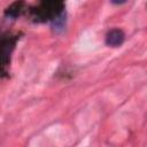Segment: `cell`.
Here are the masks:
<instances>
[{"mask_svg":"<svg viewBox=\"0 0 147 147\" xmlns=\"http://www.w3.org/2000/svg\"><path fill=\"white\" fill-rule=\"evenodd\" d=\"M24 6H25L24 0H16L15 2H13V3L5 10L6 17H8V18H17V17L22 14Z\"/></svg>","mask_w":147,"mask_h":147,"instance_id":"cell-4","label":"cell"},{"mask_svg":"<svg viewBox=\"0 0 147 147\" xmlns=\"http://www.w3.org/2000/svg\"><path fill=\"white\" fill-rule=\"evenodd\" d=\"M126 1L127 0H110V2L114 3V5H122V3L126 2Z\"/></svg>","mask_w":147,"mask_h":147,"instance_id":"cell-5","label":"cell"},{"mask_svg":"<svg viewBox=\"0 0 147 147\" xmlns=\"http://www.w3.org/2000/svg\"><path fill=\"white\" fill-rule=\"evenodd\" d=\"M32 15L37 22L54 23L64 17V0H39L38 6L32 9Z\"/></svg>","mask_w":147,"mask_h":147,"instance_id":"cell-1","label":"cell"},{"mask_svg":"<svg viewBox=\"0 0 147 147\" xmlns=\"http://www.w3.org/2000/svg\"><path fill=\"white\" fill-rule=\"evenodd\" d=\"M20 37L10 32L0 31V77L7 74V68L10 62V55L15 48Z\"/></svg>","mask_w":147,"mask_h":147,"instance_id":"cell-2","label":"cell"},{"mask_svg":"<svg viewBox=\"0 0 147 147\" xmlns=\"http://www.w3.org/2000/svg\"><path fill=\"white\" fill-rule=\"evenodd\" d=\"M124 39H125V34H124L123 30L117 29V28L109 30L106 33V37H105L106 45H108L110 47H118V46H121L124 42Z\"/></svg>","mask_w":147,"mask_h":147,"instance_id":"cell-3","label":"cell"}]
</instances>
